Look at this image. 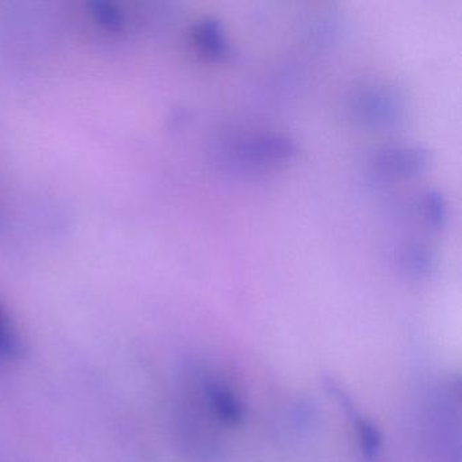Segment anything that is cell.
I'll list each match as a JSON object with an SVG mask.
<instances>
[{
    "label": "cell",
    "mask_w": 462,
    "mask_h": 462,
    "mask_svg": "<svg viewBox=\"0 0 462 462\" xmlns=\"http://www.w3.org/2000/svg\"><path fill=\"white\" fill-rule=\"evenodd\" d=\"M23 351L17 329L6 310L0 307V361H9L20 356Z\"/></svg>",
    "instance_id": "obj_7"
},
{
    "label": "cell",
    "mask_w": 462,
    "mask_h": 462,
    "mask_svg": "<svg viewBox=\"0 0 462 462\" xmlns=\"http://www.w3.org/2000/svg\"><path fill=\"white\" fill-rule=\"evenodd\" d=\"M418 207L420 208L421 218L426 221L427 226L432 228L442 226L446 218V205L440 194L429 191L424 194Z\"/></svg>",
    "instance_id": "obj_8"
},
{
    "label": "cell",
    "mask_w": 462,
    "mask_h": 462,
    "mask_svg": "<svg viewBox=\"0 0 462 462\" xmlns=\"http://www.w3.org/2000/svg\"><path fill=\"white\" fill-rule=\"evenodd\" d=\"M193 383L205 410L216 420L226 426H237L242 423L245 408L239 396L223 378L208 370H199L194 375Z\"/></svg>",
    "instance_id": "obj_2"
},
{
    "label": "cell",
    "mask_w": 462,
    "mask_h": 462,
    "mask_svg": "<svg viewBox=\"0 0 462 462\" xmlns=\"http://www.w3.org/2000/svg\"><path fill=\"white\" fill-rule=\"evenodd\" d=\"M427 151L418 147L385 148L375 156V170L383 177L408 178L426 169Z\"/></svg>",
    "instance_id": "obj_3"
},
{
    "label": "cell",
    "mask_w": 462,
    "mask_h": 462,
    "mask_svg": "<svg viewBox=\"0 0 462 462\" xmlns=\"http://www.w3.org/2000/svg\"><path fill=\"white\" fill-rule=\"evenodd\" d=\"M88 9L94 23L107 33H121L125 29V15L117 5L106 0H96L88 4Z\"/></svg>",
    "instance_id": "obj_6"
},
{
    "label": "cell",
    "mask_w": 462,
    "mask_h": 462,
    "mask_svg": "<svg viewBox=\"0 0 462 462\" xmlns=\"http://www.w3.org/2000/svg\"><path fill=\"white\" fill-rule=\"evenodd\" d=\"M191 39L199 52L210 60H223L231 51L223 26L212 18H207L197 23L193 28Z\"/></svg>",
    "instance_id": "obj_5"
},
{
    "label": "cell",
    "mask_w": 462,
    "mask_h": 462,
    "mask_svg": "<svg viewBox=\"0 0 462 462\" xmlns=\"http://www.w3.org/2000/svg\"><path fill=\"white\" fill-rule=\"evenodd\" d=\"M399 110L396 97L383 88L380 90L372 88L358 97L356 112L359 113L362 120L370 121L373 124H386L399 118Z\"/></svg>",
    "instance_id": "obj_4"
},
{
    "label": "cell",
    "mask_w": 462,
    "mask_h": 462,
    "mask_svg": "<svg viewBox=\"0 0 462 462\" xmlns=\"http://www.w3.org/2000/svg\"><path fill=\"white\" fill-rule=\"evenodd\" d=\"M296 153L291 140L278 134H259L243 140L228 151V159L239 169L264 170L291 161Z\"/></svg>",
    "instance_id": "obj_1"
}]
</instances>
